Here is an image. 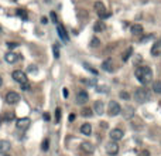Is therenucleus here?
I'll list each match as a JSON object with an SVG mask.
<instances>
[{
    "label": "nucleus",
    "mask_w": 161,
    "mask_h": 156,
    "mask_svg": "<svg viewBox=\"0 0 161 156\" xmlns=\"http://www.w3.org/2000/svg\"><path fill=\"white\" fill-rule=\"evenodd\" d=\"M48 148H49V139H44L43 145H41V149L43 151H48Z\"/></svg>",
    "instance_id": "27"
},
{
    "label": "nucleus",
    "mask_w": 161,
    "mask_h": 156,
    "mask_svg": "<svg viewBox=\"0 0 161 156\" xmlns=\"http://www.w3.org/2000/svg\"><path fill=\"white\" fill-rule=\"evenodd\" d=\"M153 91L156 94H161V81H154L153 82Z\"/></svg>",
    "instance_id": "23"
},
{
    "label": "nucleus",
    "mask_w": 161,
    "mask_h": 156,
    "mask_svg": "<svg viewBox=\"0 0 161 156\" xmlns=\"http://www.w3.org/2000/svg\"><path fill=\"white\" fill-rule=\"evenodd\" d=\"M4 101L7 104H10V105H14V104H17L18 101H20V95H18L17 92H14V91H10V92L6 94Z\"/></svg>",
    "instance_id": "7"
},
{
    "label": "nucleus",
    "mask_w": 161,
    "mask_h": 156,
    "mask_svg": "<svg viewBox=\"0 0 161 156\" xmlns=\"http://www.w3.org/2000/svg\"><path fill=\"white\" fill-rule=\"evenodd\" d=\"M41 23H43V24H47V23H48L47 17H41Z\"/></svg>",
    "instance_id": "38"
},
{
    "label": "nucleus",
    "mask_w": 161,
    "mask_h": 156,
    "mask_svg": "<svg viewBox=\"0 0 161 156\" xmlns=\"http://www.w3.org/2000/svg\"><path fill=\"white\" fill-rule=\"evenodd\" d=\"M62 92H64V97L65 98L68 97V90H66V88H64V91H62Z\"/></svg>",
    "instance_id": "39"
},
{
    "label": "nucleus",
    "mask_w": 161,
    "mask_h": 156,
    "mask_svg": "<svg viewBox=\"0 0 161 156\" xmlns=\"http://www.w3.org/2000/svg\"><path fill=\"white\" fill-rule=\"evenodd\" d=\"M151 55H154V57L161 55V40H158V41H156V43L153 44V47H151Z\"/></svg>",
    "instance_id": "15"
},
{
    "label": "nucleus",
    "mask_w": 161,
    "mask_h": 156,
    "mask_svg": "<svg viewBox=\"0 0 161 156\" xmlns=\"http://www.w3.org/2000/svg\"><path fill=\"white\" fill-rule=\"evenodd\" d=\"M17 60H18V54L13 53V51H9V53H6V55H4V61H6V63H9V64H13V63H16Z\"/></svg>",
    "instance_id": "14"
},
{
    "label": "nucleus",
    "mask_w": 161,
    "mask_h": 156,
    "mask_svg": "<svg viewBox=\"0 0 161 156\" xmlns=\"http://www.w3.org/2000/svg\"><path fill=\"white\" fill-rule=\"evenodd\" d=\"M80 115L85 116V118H91L92 115H93V111H92L91 108H83V109L80 111Z\"/></svg>",
    "instance_id": "21"
},
{
    "label": "nucleus",
    "mask_w": 161,
    "mask_h": 156,
    "mask_svg": "<svg viewBox=\"0 0 161 156\" xmlns=\"http://www.w3.org/2000/svg\"><path fill=\"white\" fill-rule=\"evenodd\" d=\"M124 136V132L120 128H114V129L110 131V139L114 140V142H119V140H122Z\"/></svg>",
    "instance_id": "8"
},
{
    "label": "nucleus",
    "mask_w": 161,
    "mask_h": 156,
    "mask_svg": "<svg viewBox=\"0 0 161 156\" xmlns=\"http://www.w3.org/2000/svg\"><path fill=\"white\" fill-rule=\"evenodd\" d=\"M102 70L107 71V72H113V71H114V64H113L112 60L107 58L106 61H103L102 63Z\"/></svg>",
    "instance_id": "13"
},
{
    "label": "nucleus",
    "mask_w": 161,
    "mask_h": 156,
    "mask_svg": "<svg viewBox=\"0 0 161 156\" xmlns=\"http://www.w3.org/2000/svg\"><path fill=\"white\" fill-rule=\"evenodd\" d=\"M89 101V95H88V92L86 91H79L78 94H76V102L79 104V105H83V104H86Z\"/></svg>",
    "instance_id": "9"
},
{
    "label": "nucleus",
    "mask_w": 161,
    "mask_h": 156,
    "mask_svg": "<svg viewBox=\"0 0 161 156\" xmlns=\"http://www.w3.org/2000/svg\"><path fill=\"white\" fill-rule=\"evenodd\" d=\"M17 129H20V131H26L28 126H30V119L28 118H20V119H17Z\"/></svg>",
    "instance_id": "10"
},
{
    "label": "nucleus",
    "mask_w": 161,
    "mask_h": 156,
    "mask_svg": "<svg viewBox=\"0 0 161 156\" xmlns=\"http://www.w3.org/2000/svg\"><path fill=\"white\" fill-rule=\"evenodd\" d=\"M17 16L21 17L23 20H27L28 19V14H27V11L24 9H17Z\"/></svg>",
    "instance_id": "24"
},
{
    "label": "nucleus",
    "mask_w": 161,
    "mask_h": 156,
    "mask_svg": "<svg viewBox=\"0 0 161 156\" xmlns=\"http://www.w3.org/2000/svg\"><path fill=\"white\" fill-rule=\"evenodd\" d=\"M99 46H100V40H99V38H92L91 40V47H99Z\"/></svg>",
    "instance_id": "25"
},
{
    "label": "nucleus",
    "mask_w": 161,
    "mask_h": 156,
    "mask_svg": "<svg viewBox=\"0 0 161 156\" xmlns=\"http://www.w3.org/2000/svg\"><path fill=\"white\" fill-rule=\"evenodd\" d=\"M57 30H58V36H59V38H61V40H62L64 43H68V41H69V37H68V33H66V30L64 28V26L58 24Z\"/></svg>",
    "instance_id": "11"
},
{
    "label": "nucleus",
    "mask_w": 161,
    "mask_h": 156,
    "mask_svg": "<svg viewBox=\"0 0 161 156\" xmlns=\"http://www.w3.org/2000/svg\"><path fill=\"white\" fill-rule=\"evenodd\" d=\"M7 47H9V50H13V49H16V47H18V44L17 43H14V41H9V43H7Z\"/></svg>",
    "instance_id": "30"
},
{
    "label": "nucleus",
    "mask_w": 161,
    "mask_h": 156,
    "mask_svg": "<svg viewBox=\"0 0 161 156\" xmlns=\"http://www.w3.org/2000/svg\"><path fill=\"white\" fill-rule=\"evenodd\" d=\"M11 77H13V80L16 81V82H18V84H26V82H27V75H26V72H24V71H21V70L13 71Z\"/></svg>",
    "instance_id": "5"
},
{
    "label": "nucleus",
    "mask_w": 161,
    "mask_h": 156,
    "mask_svg": "<svg viewBox=\"0 0 161 156\" xmlns=\"http://www.w3.org/2000/svg\"><path fill=\"white\" fill-rule=\"evenodd\" d=\"M0 33H1V28H0Z\"/></svg>",
    "instance_id": "44"
},
{
    "label": "nucleus",
    "mask_w": 161,
    "mask_h": 156,
    "mask_svg": "<svg viewBox=\"0 0 161 156\" xmlns=\"http://www.w3.org/2000/svg\"><path fill=\"white\" fill-rule=\"evenodd\" d=\"M61 121V108H57L55 109V122H59Z\"/></svg>",
    "instance_id": "28"
},
{
    "label": "nucleus",
    "mask_w": 161,
    "mask_h": 156,
    "mask_svg": "<svg viewBox=\"0 0 161 156\" xmlns=\"http://www.w3.org/2000/svg\"><path fill=\"white\" fill-rule=\"evenodd\" d=\"M10 148H11V145H10V142L9 140H0V153H7V152L10 151Z\"/></svg>",
    "instance_id": "16"
},
{
    "label": "nucleus",
    "mask_w": 161,
    "mask_h": 156,
    "mask_svg": "<svg viewBox=\"0 0 161 156\" xmlns=\"http://www.w3.org/2000/svg\"><path fill=\"white\" fill-rule=\"evenodd\" d=\"M20 85H21L23 91H30V84H28V82H26V84H20Z\"/></svg>",
    "instance_id": "34"
},
{
    "label": "nucleus",
    "mask_w": 161,
    "mask_h": 156,
    "mask_svg": "<svg viewBox=\"0 0 161 156\" xmlns=\"http://www.w3.org/2000/svg\"><path fill=\"white\" fill-rule=\"evenodd\" d=\"M120 98H123V99H126V101H129V98H130L129 92H126V91H122V92H120Z\"/></svg>",
    "instance_id": "31"
},
{
    "label": "nucleus",
    "mask_w": 161,
    "mask_h": 156,
    "mask_svg": "<svg viewBox=\"0 0 161 156\" xmlns=\"http://www.w3.org/2000/svg\"><path fill=\"white\" fill-rule=\"evenodd\" d=\"M3 156H10V155H7V153H4V155H3Z\"/></svg>",
    "instance_id": "43"
},
{
    "label": "nucleus",
    "mask_w": 161,
    "mask_h": 156,
    "mask_svg": "<svg viewBox=\"0 0 161 156\" xmlns=\"http://www.w3.org/2000/svg\"><path fill=\"white\" fill-rule=\"evenodd\" d=\"M1 84H3V80H1V77H0V87H1Z\"/></svg>",
    "instance_id": "42"
},
{
    "label": "nucleus",
    "mask_w": 161,
    "mask_h": 156,
    "mask_svg": "<svg viewBox=\"0 0 161 156\" xmlns=\"http://www.w3.org/2000/svg\"><path fill=\"white\" fill-rule=\"evenodd\" d=\"M131 53H133V49H131V47H129V49H127L123 53V55H122V60H123V61H127V60L131 57Z\"/></svg>",
    "instance_id": "22"
},
{
    "label": "nucleus",
    "mask_w": 161,
    "mask_h": 156,
    "mask_svg": "<svg viewBox=\"0 0 161 156\" xmlns=\"http://www.w3.org/2000/svg\"><path fill=\"white\" fill-rule=\"evenodd\" d=\"M11 119H14V113L13 112H9L7 115H6L4 118H3V121H11Z\"/></svg>",
    "instance_id": "32"
},
{
    "label": "nucleus",
    "mask_w": 161,
    "mask_h": 156,
    "mask_svg": "<svg viewBox=\"0 0 161 156\" xmlns=\"http://www.w3.org/2000/svg\"><path fill=\"white\" fill-rule=\"evenodd\" d=\"M14 1H17V0H14Z\"/></svg>",
    "instance_id": "45"
},
{
    "label": "nucleus",
    "mask_w": 161,
    "mask_h": 156,
    "mask_svg": "<svg viewBox=\"0 0 161 156\" xmlns=\"http://www.w3.org/2000/svg\"><path fill=\"white\" fill-rule=\"evenodd\" d=\"M83 67H85V68H86L88 71H91L92 74H95V75H97V71L95 70V68H92V67H91L89 64H88V63H83Z\"/></svg>",
    "instance_id": "26"
},
{
    "label": "nucleus",
    "mask_w": 161,
    "mask_h": 156,
    "mask_svg": "<svg viewBox=\"0 0 161 156\" xmlns=\"http://www.w3.org/2000/svg\"><path fill=\"white\" fill-rule=\"evenodd\" d=\"M74 119H75V115H74V113H71V115H69V121H71V122H72Z\"/></svg>",
    "instance_id": "41"
},
{
    "label": "nucleus",
    "mask_w": 161,
    "mask_h": 156,
    "mask_svg": "<svg viewBox=\"0 0 161 156\" xmlns=\"http://www.w3.org/2000/svg\"><path fill=\"white\" fill-rule=\"evenodd\" d=\"M80 132H82V135L89 136V135L92 134V125L91 124H82L80 125Z\"/></svg>",
    "instance_id": "17"
},
{
    "label": "nucleus",
    "mask_w": 161,
    "mask_h": 156,
    "mask_svg": "<svg viewBox=\"0 0 161 156\" xmlns=\"http://www.w3.org/2000/svg\"><path fill=\"white\" fill-rule=\"evenodd\" d=\"M105 28H106V26L103 24V22H96V23H95V26H93V30H95L96 33L103 31Z\"/></svg>",
    "instance_id": "20"
},
{
    "label": "nucleus",
    "mask_w": 161,
    "mask_h": 156,
    "mask_svg": "<svg viewBox=\"0 0 161 156\" xmlns=\"http://www.w3.org/2000/svg\"><path fill=\"white\" fill-rule=\"evenodd\" d=\"M80 148H82V151L86 152V153H93V151H95V146L92 145V143H89V142H83V143L80 145Z\"/></svg>",
    "instance_id": "18"
},
{
    "label": "nucleus",
    "mask_w": 161,
    "mask_h": 156,
    "mask_svg": "<svg viewBox=\"0 0 161 156\" xmlns=\"http://www.w3.org/2000/svg\"><path fill=\"white\" fill-rule=\"evenodd\" d=\"M92 111L96 113V115H102V113L105 112V104H103L102 101H95V104H93V109H92Z\"/></svg>",
    "instance_id": "12"
},
{
    "label": "nucleus",
    "mask_w": 161,
    "mask_h": 156,
    "mask_svg": "<svg viewBox=\"0 0 161 156\" xmlns=\"http://www.w3.org/2000/svg\"><path fill=\"white\" fill-rule=\"evenodd\" d=\"M51 19H52L54 23H57V14L55 13H51Z\"/></svg>",
    "instance_id": "37"
},
{
    "label": "nucleus",
    "mask_w": 161,
    "mask_h": 156,
    "mask_svg": "<svg viewBox=\"0 0 161 156\" xmlns=\"http://www.w3.org/2000/svg\"><path fill=\"white\" fill-rule=\"evenodd\" d=\"M133 108H127V109H126V113H124V116H126V118H133Z\"/></svg>",
    "instance_id": "29"
},
{
    "label": "nucleus",
    "mask_w": 161,
    "mask_h": 156,
    "mask_svg": "<svg viewBox=\"0 0 161 156\" xmlns=\"http://www.w3.org/2000/svg\"><path fill=\"white\" fill-rule=\"evenodd\" d=\"M107 112H109L110 116H116L119 113H122V107L116 101H110L109 105H107Z\"/></svg>",
    "instance_id": "4"
},
{
    "label": "nucleus",
    "mask_w": 161,
    "mask_h": 156,
    "mask_svg": "<svg viewBox=\"0 0 161 156\" xmlns=\"http://www.w3.org/2000/svg\"><path fill=\"white\" fill-rule=\"evenodd\" d=\"M52 51H54V57H55V58H59V51H58V47H57V46L52 47Z\"/></svg>",
    "instance_id": "33"
},
{
    "label": "nucleus",
    "mask_w": 161,
    "mask_h": 156,
    "mask_svg": "<svg viewBox=\"0 0 161 156\" xmlns=\"http://www.w3.org/2000/svg\"><path fill=\"white\" fill-rule=\"evenodd\" d=\"M131 34L133 36H141L143 34V27L140 24H133L131 26Z\"/></svg>",
    "instance_id": "19"
},
{
    "label": "nucleus",
    "mask_w": 161,
    "mask_h": 156,
    "mask_svg": "<svg viewBox=\"0 0 161 156\" xmlns=\"http://www.w3.org/2000/svg\"><path fill=\"white\" fill-rule=\"evenodd\" d=\"M95 10H96V13H97V16L100 17V19H107V17H110V13L109 11H106V7H105V4H103L102 1H96L95 3Z\"/></svg>",
    "instance_id": "3"
},
{
    "label": "nucleus",
    "mask_w": 161,
    "mask_h": 156,
    "mask_svg": "<svg viewBox=\"0 0 161 156\" xmlns=\"http://www.w3.org/2000/svg\"><path fill=\"white\" fill-rule=\"evenodd\" d=\"M150 98H151V92L148 90H145V88H139L134 92V99L137 102H147Z\"/></svg>",
    "instance_id": "2"
},
{
    "label": "nucleus",
    "mask_w": 161,
    "mask_h": 156,
    "mask_svg": "<svg viewBox=\"0 0 161 156\" xmlns=\"http://www.w3.org/2000/svg\"><path fill=\"white\" fill-rule=\"evenodd\" d=\"M106 153L107 155H110V156H114V155H117L119 153V145H117V142H114V140H110V142H107L106 143Z\"/></svg>",
    "instance_id": "6"
},
{
    "label": "nucleus",
    "mask_w": 161,
    "mask_h": 156,
    "mask_svg": "<svg viewBox=\"0 0 161 156\" xmlns=\"http://www.w3.org/2000/svg\"><path fill=\"white\" fill-rule=\"evenodd\" d=\"M44 119H45V121H49V115H48V113H44Z\"/></svg>",
    "instance_id": "40"
},
{
    "label": "nucleus",
    "mask_w": 161,
    "mask_h": 156,
    "mask_svg": "<svg viewBox=\"0 0 161 156\" xmlns=\"http://www.w3.org/2000/svg\"><path fill=\"white\" fill-rule=\"evenodd\" d=\"M140 156H150V152L148 151H141L140 152Z\"/></svg>",
    "instance_id": "36"
},
{
    "label": "nucleus",
    "mask_w": 161,
    "mask_h": 156,
    "mask_svg": "<svg viewBox=\"0 0 161 156\" xmlns=\"http://www.w3.org/2000/svg\"><path fill=\"white\" fill-rule=\"evenodd\" d=\"M28 72H37V68H35V65H30V67H28Z\"/></svg>",
    "instance_id": "35"
},
{
    "label": "nucleus",
    "mask_w": 161,
    "mask_h": 156,
    "mask_svg": "<svg viewBox=\"0 0 161 156\" xmlns=\"http://www.w3.org/2000/svg\"><path fill=\"white\" fill-rule=\"evenodd\" d=\"M134 75H136V78H137L141 84H147V82H150L151 78H153V71H151L150 67L141 65V67H137V68H136Z\"/></svg>",
    "instance_id": "1"
}]
</instances>
